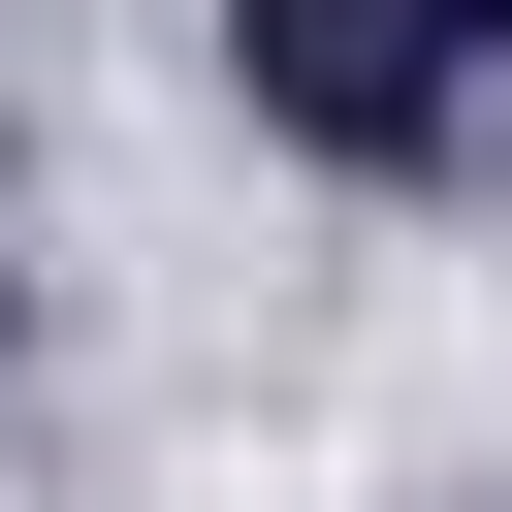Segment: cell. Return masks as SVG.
Masks as SVG:
<instances>
[{
	"label": "cell",
	"instance_id": "obj_1",
	"mask_svg": "<svg viewBox=\"0 0 512 512\" xmlns=\"http://www.w3.org/2000/svg\"><path fill=\"white\" fill-rule=\"evenodd\" d=\"M224 128H256V160H352V192H480L448 0H224Z\"/></svg>",
	"mask_w": 512,
	"mask_h": 512
},
{
	"label": "cell",
	"instance_id": "obj_2",
	"mask_svg": "<svg viewBox=\"0 0 512 512\" xmlns=\"http://www.w3.org/2000/svg\"><path fill=\"white\" fill-rule=\"evenodd\" d=\"M448 64H480V192H512V0H448Z\"/></svg>",
	"mask_w": 512,
	"mask_h": 512
},
{
	"label": "cell",
	"instance_id": "obj_3",
	"mask_svg": "<svg viewBox=\"0 0 512 512\" xmlns=\"http://www.w3.org/2000/svg\"><path fill=\"white\" fill-rule=\"evenodd\" d=\"M0 192H32V64H0Z\"/></svg>",
	"mask_w": 512,
	"mask_h": 512
}]
</instances>
